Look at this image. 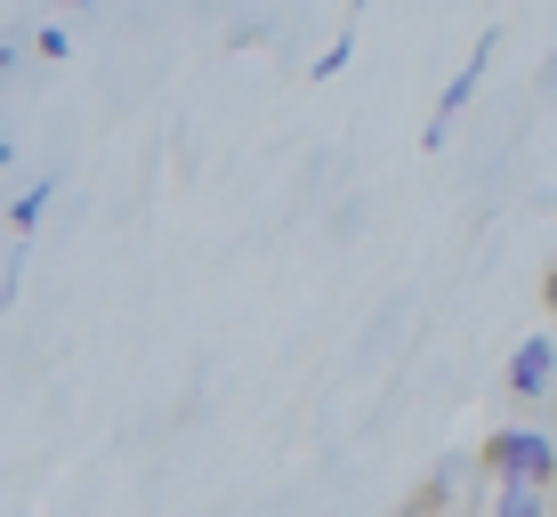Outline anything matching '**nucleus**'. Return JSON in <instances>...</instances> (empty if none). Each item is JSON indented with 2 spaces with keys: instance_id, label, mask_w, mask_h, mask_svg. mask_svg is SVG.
<instances>
[{
  "instance_id": "20e7f679",
  "label": "nucleus",
  "mask_w": 557,
  "mask_h": 517,
  "mask_svg": "<svg viewBox=\"0 0 557 517\" xmlns=\"http://www.w3.org/2000/svg\"><path fill=\"white\" fill-rule=\"evenodd\" d=\"M493 517H549V485H502L493 493Z\"/></svg>"
},
{
  "instance_id": "39448f33",
  "label": "nucleus",
  "mask_w": 557,
  "mask_h": 517,
  "mask_svg": "<svg viewBox=\"0 0 557 517\" xmlns=\"http://www.w3.org/2000/svg\"><path fill=\"white\" fill-rule=\"evenodd\" d=\"M41 202H49V186H25V195L9 202V226H16V243H25L33 226H41Z\"/></svg>"
},
{
  "instance_id": "f257e3e1",
  "label": "nucleus",
  "mask_w": 557,
  "mask_h": 517,
  "mask_svg": "<svg viewBox=\"0 0 557 517\" xmlns=\"http://www.w3.org/2000/svg\"><path fill=\"white\" fill-rule=\"evenodd\" d=\"M476 469L493 485H557V436L549 429H493Z\"/></svg>"
},
{
  "instance_id": "0eeeda50",
  "label": "nucleus",
  "mask_w": 557,
  "mask_h": 517,
  "mask_svg": "<svg viewBox=\"0 0 557 517\" xmlns=\"http://www.w3.org/2000/svg\"><path fill=\"white\" fill-rule=\"evenodd\" d=\"M542 308L557 316V267H549V283H542Z\"/></svg>"
},
{
  "instance_id": "f03ea898",
  "label": "nucleus",
  "mask_w": 557,
  "mask_h": 517,
  "mask_svg": "<svg viewBox=\"0 0 557 517\" xmlns=\"http://www.w3.org/2000/svg\"><path fill=\"white\" fill-rule=\"evenodd\" d=\"M549 380H557V340H549V332L517 340V348H509V380H502V396H517V405H542Z\"/></svg>"
},
{
  "instance_id": "7ed1b4c3",
  "label": "nucleus",
  "mask_w": 557,
  "mask_h": 517,
  "mask_svg": "<svg viewBox=\"0 0 557 517\" xmlns=\"http://www.w3.org/2000/svg\"><path fill=\"white\" fill-rule=\"evenodd\" d=\"M485 57H493V33H476V49H469V65H460V73H453V82H445V98H436V122H429V130H420V146H429V155H436V146H445V138H453V113H460V106H469V98H476V82H485Z\"/></svg>"
},
{
  "instance_id": "6e6552de",
  "label": "nucleus",
  "mask_w": 557,
  "mask_h": 517,
  "mask_svg": "<svg viewBox=\"0 0 557 517\" xmlns=\"http://www.w3.org/2000/svg\"><path fill=\"white\" fill-rule=\"evenodd\" d=\"M405 517H412V509H405Z\"/></svg>"
},
{
  "instance_id": "423d86ee",
  "label": "nucleus",
  "mask_w": 557,
  "mask_h": 517,
  "mask_svg": "<svg viewBox=\"0 0 557 517\" xmlns=\"http://www.w3.org/2000/svg\"><path fill=\"white\" fill-rule=\"evenodd\" d=\"M348 57H356V33H339V41L323 49V57H315L307 73H315V82H332V73H348Z\"/></svg>"
}]
</instances>
